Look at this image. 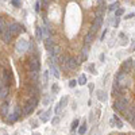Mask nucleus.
Returning <instances> with one entry per match:
<instances>
[{"mask_svg":"<svg viewBox=\"0 0 135 135\" xmlns=\"http://www.w3.org/2000/svg\"><path fill=\"white\" fill-rule=\"evenodd\" d=\"M31 78L33 80H37L38 78V73L37 72H31Z\"/></svg>","mask_w":135,"mask_h":135,"instance_id":"34","label":"nucleus"},{"mask_svg":"<svg viewBox=\"0 0 135 135\" xmlns=\"http://www.w3.org/2000/svg\"><path fill=\"white\" fill-rule=\"evenodd\" d=\"M43 83H45V85L47 84V72L43 73Z\"/></svg>","mask_w":135,"mask_h":135,"instance_id":"35","label":"nucleus"},{"mask_svg":"<svg viewBox=\"0 0 135 135\" xmlns=\"http://www.w3.org/2000/svg\"><path fill=\"white\" fill-rule=\"evenodd\" d=\"M109 135H115V134H109Z\"/></svg>","mask_w":135,"mask_h":135,"instance_id":"49","label":"nucleus"},{"mask_svg":"<svg viewBox=\"0 0 135 135\" xmlns=\"http://www.w3.org/2000/svg\"><path fill=\"white\" fill-rule=\"evenodd\" d=\"M27 49H28V41H26V39H19L18 41V43H16V51L18 53L23 54L25 51H27Z\"/></svg>","mask_w":135,"mask_h":135,"instance_id":"4","label":"nucleus"},{"mask_svg":"<svg viewBox=\"0 0 135 135\" xmlns=\"http://www.w3.org/2000/svg\"><path fill=\"white\" fill-rule=\"evenodd\" d=\"M58 122H60V116H55V118H53V120H51V124H57Z\"/></svg>","mask_w":135,"mask_h":135,"instance_id":"33","label":"nucleus"},{"mask_svg":"<svg viewBox=\"0 0 135 135\" xmlns=\"http://www.w3.org/2000/svg\"><path fill=\"white\" fill-rule=\"evenodd\" d=\"M8 108H10V103H8L7 100H4V101L2 103V105H0V114H2L3 116H7Z\"/></svg>","mask_w":135,"mask_h":135,"instance_id":"11","label":"nucleus"},{"mask_svg":"<svg viewBox=\"0 0 135 135\" xmlns=\"http://www.w3.org/2000/svg\"><path fill=\"white\" fill-rule=\"evenodd\" d=\"M78 65H80V62H77L76 58L69 57L68 58V62H66V70H70V72H72V70H76Z\"/></svg>","mask_w":135,"mask_h":135,"instance_id":"5","label":"nucleus"},{"mask_svg":"<svg viewBox=\"0 0 135 135\" xmlns=\"http://www.w3.org/2000/svg\"><path fill=\"white\" fill-rule=\"evenodd\" d=\"M123 14H124V10H123V8H118V10L115 11V15L116 16H122Z\"/></svg>","mask_w":135,"mask_h":135,"instance_id":"30","label":"nucleus"},{"mask_svg":"<svg viewBox=\"0 0 135 135\" xmlns=\"http://www.w3.org/2000/svg\"><path fill=\"white\" fill-rule=\"evenodd\" d=\"M50 70H51V73L55 78H60V72H58V69L54 66V63H50Z\"/></svg>","mask_w":135,"mask_h":135,"instance_id":"22","label":"nucleus"},{"mask_svg":"<svg viewBox=\"0 0 135 135\" xmlns=\"http://www.w3.org/2000/svg\"><path fill=\"white\" fill-rule=\"evenodd\" d=\"M57 92H58V85L54 84V85H53V93H57Z\"/></svg>","mask_w":135,"mask_h":135,"instance_id":"37","label":"nucleus"},{"mask_svg":"<svg viewBox=\"0 0 135 135\" xmlns=\"http://www.w3.org/2000/svg\"><path fill=\"white\" fill-rule=\"evenodd\" d=\"M135 16V12H132V14H128V15H126V19H130V18H134Z\"/></svg>","mask_w":135,"mask_h":135,"instance_id":"39","label":"nucleus"},{"mask_svg":"<svg viewBox=\"0 0 135 135\" xmlns=\"http://www.w3.org/2000/svg\"><path fill=\"white\" fill-rule=\"evenodd\" d=\"M12 4L15 5V7H20L22 2H20V0H12Z\"/></svg>","mask_w":135,"mask_h":135,"instance_id":"32","label":"nucleus"},{"mask_svg":"<svg viewBox=\"0 0 135 135\" xmlns=\"http://www.w3.org/2000/svg\"><path fill=\"white\" fill-rule=\"evenodd\" d=\"M77 84H78V83H77V81H74V80H70V81H69V86H70V88H74Z\"/></svg>","mask_w":135,"mask_h":135,"instance_id":"31","label":"nucleus"},{"mask_svg":"<svg viewBox=\"0 0 135 135\" xmlns=\"http://www.w3.org/2000/svg\"><path fill=\"white\" fill-rule=\"evenodd\" d=\"M78 123H80V122H78L77 119H76V120H73V123H72V127H70V131L73 132L74 130H77V127H78Z\"/></svg>","mask_w":135,"mask_h":135,"instance_id":"27","label":"nucleus"},{"mask_svg":"<svg viewBox=\"0 0 135 135\" xmlns=\"http://www.w3.org/2000/svg\"><path fill=\"white\" fill-rule=\"evenodd\" d=\"M50 115H51V108L50 109H47L46 112H43V114H41V120H42L43 123H46L49 119H50Z\"/></svg>","mask_w":135,"mask_h":135,"instance_id":"16","label":"nucleus"},{"mask_svg":"<svg viewBox=\"0 0 135 135\" xmlns=\"http://www.w3.org/2000/svg\"><path fill=\"white\" fill-rule=\"evenodd\" d=\"M132 65H134V61L131 60V58H128V60H126L124 62L122 63V72H124V73H128L130 72V69L132 68Z\"/></svg>","mask_w":135,"mask_h":135,"instance_id":"7","label":"nucleus"},{"mask_svg":"<svg viewBox=\"0 0 135 135\" xmlns=\"http://www.w3.org/2000/svg\"><path fill=\"white\" fill-rule=\"evenodd\" d=\"M123 118H124L127 122H131L134 118H135V107L134 105H127L126 109L123 111Z\"/></svg>","mask_w":135,"mask_h":135,"instance_id":"3","label":"nucleus"},{"mask_svg":"<svg viewBox=\"0 0 135 135\" xmlns=\"http://www.w3.org/2000/svg\"><path fill=\"white\" fill-rule=\"evenodd\" d=\"M134 68H135V60H134Z\"/></svg>","mask_w":135,"mask_h":135,"instance_id":"48","label":"nucleus"},{"mask_svg":"<svg viewBox=\"0 0 135 135\" xmlns=\"http://www.w3.org/2000/svg\"><path fill=\"white\" fill-rule=\"evenodd\" d=\"M130 135H135V134H130Z\"/></svg>","mask_w":135,"mask_h":135,"instance_id":"50","label":"nucleus"},{"mask_svg":"<svg viewBox=\"0 0 135 135\" xmlns=\"http://www.w3.org/2000/svg\"><path fill=\"white\" fill-rule=\"evenodd\" d=\"M97 99L100 101H107V93L104 91H97Z\"/></svg>","mask_w":135,"mask_h":135,"instance_id":"20","label":"nucleus"},{"mask_svg":"<svg viewBox=\"0 0 135 135\" xmlns=\"http://www.w3.org/2000/svg\"><path fill=\"white\" fill-rule=\"evenodd\" d=\"M41 68V62L38 61V58H34V60L30 61V70L31 72H38Z\"/></svg>","mask_w":135,"mask_h":135,"instance_id":"10","label":"nucleus"},{"mask_svg":"<svg viewBox=\"0 0 135 135\" xmlns=\"http://www.w3.org/2000/svg\"><path fill=\"white\" fill-rule=\"evenodd\" d=\"M115 81L119 84L120 88H123V89H126L127 86H130L131 83H132V80H131L130 76H128L127 73H124V72H122V70H119V72H118Z\"/></svg>","mask_w":135,"mask_h":135,"instance_id":"1","label":"nucleus"},{"mask_svg":"<svg viewBox=\"0 0 135 135\" xmlns=\"http://www.w3.org/2000/svg\"><path fill=\"white\" fill-rule=\"evenodd\" d=\"M34 105L33 104H30V103H26L25 104V107H23V114H25V115H30V114H33V111H34Z\"/></svg>","mask_w":135,"mask_h":135,"instance_id":"15","label":"nucleus"},{"mask_svg":"<svg viewBox=\"0 0 135 135\" xmlns=\"http://www.w3.org/2000/svg\"><path fill=\"white\" fill-rule=\"evenodd\" d=\"M31 124H33L34 127H37V122H35V120H33V122H31Z\"/></svg>","mask_w":135,"mask_h":135,"instance_id":"43","label":"nucleus"},{"mask_svg":"<svg viewBox=\"0 0 135 135\" xmlns=\"http://www.w3.org/2000/svg\"><path fill=\"white\" fill-rule=\"evenodd\" d=\"M45 47H46V50H47V51H51L55 47V46H54V41H53L50 37L45 39Z\"/></svg>","mask_w":135,"mask_h":135,"instance_id":"14","label":"nucleus"},{"mask_svg":"<svg viewBox=\"0 0 135 135\" xmlns=\"http://www.w3.org/2000/svg\"><path fill=\"white\" fill-rule=\"evenodd\" d=\"M118 8H119V3L116 2V3H112V4H111L108 10H109V11H116V10H118Z\"/></svg>","mask_w":135,"mask_h":135,"instance_id":"29","label":"nucleus"},{"mask_svg":"<svg viewBox=\"0 0 135 135\" xmlns=\"http://www.w3.org/2000/svg\"><path fill=\"white\" fill-rule=\"evenodd\" d=\"M85 132H86V124H85V122H84L83 124L80 126V128H78V135H83Z\"/></svg>","mask_w":135,"mask_h":135,"instance_id":"23","label":"nucleus"},{"mask_svg":"<svg viewBox=\"0 0 135 135\" xmlns=\"http://www.w3.org/2000/svg\"><path fill=\"white\" fill-rule=\"evenodd\" d=\"M123 92H124V89H123V88H120L119 84L115 81L114 85H112V95H114L115 97H119V96L123 95Z\"/></svg>","mask_w":135,"mask_h":135,"instance_id":"8","label":"nucleus"},{"mask_svg":"<svg viewBox=\"0 0 135 135\" xmlns=\"http://www.w3.org/2000/svg\"><path fill=\"white\" fill-rule=\"evenodd\" d=\"M89 70L92 73H96V69H95V66H93V65H89Z\"/></svg>","mask_w":135,"mask_h":135,"instance_id":"38","label":"nucleus"},{"mask_svg":"<svg viewBox=\"0 0 135 135\" xmlns=\"http://www.w3.org/2000/svg\"><path fill=\"white\" fill-rule=\"evenodd\" d=\"M50 31H51V30H49V27H42V33H43V38H45V39L49 38Z\"/></svg>","mask_w":135,"mask_h":135,"instance_id":"24","label":"nucleus"},{"mask_svg":"<svg viewBox=\"0 0 135 135\" xmlns=\"http://www.w3.org/2000/svg\"><path fill=\"white\" fill-rule=\"evenodd\" d=\"M101 25H103V16H96V19H95V22H93V23H92V27H91V31L96 34V31H97V30H99V28H100V27H101Z\"/></svg>","mask_w":135,"mask_h":135,"instance_id":"6","label":"nucleus"},{"mask_svg":"<svg viewBox=\"0 0 135 135\" xmlns=\"http://www.w3.org/2000/svg\"><path fill=\"white\" fill-rule=\"evenodd\" d=\"M8 30L12 33V35H16V34H19L20 31H23L22 27L18 25V23H11V25L8 26Z\"/></svg>","mask_w":135,"mask_h":135,"instance_id":"9","label":"nucleus"},{"mask_svg":"<svg viewBox=\"0 0 135 135\" xmlns=\"http://www.w3.org/2000/svg\"><path fill=\"white\" fill-rule=\"evenodd\" d=\"M35 37H37V39H38V41L43 39V33H42V27L37 26V30H35Z\"/></svg>","mask_w":135,"mask_h":135,"instance_id":"21","label":"nucleus"},{"mask_svg":"<svg viewBox=\"0 0 135 135\" xmlns=\"http://www.w3.org/2000/svg\"><path fill=\"white\" fill-rule=\"evenodd\" d=\"M7 96H8V88L4 86V88H2V89H0V99H2V100H5V99H7Z\"/></svg>","mask_w":135,"mask_h":135,"instance_id":"19","label":"nucleus"},{"mask_svg":"<svg viewBox=\"0 0 135 135\" xmlns=\"http://www.w3.org/2000/svg\"><path fill=\"white\" fill-rule=\"evenodd\" d=\"M119 22H120V19H119V16H116V20L114 22V26H115V27H118V26H119Z\"/></svg>","mask_w":135,"mask_h":135,"instance_id":"36","label":"nucleus"},{"mask_svg":"<svg viewBox=\"0 0 135 135\" xmlns=\"http://www.w3.org/2000/svg\"><path fill=\"white\" fill-rule=\"evenodd\" d=\"M3 31V22H2V19H0V33Z\"/></svg>","mask_w":135,"mask_h":135,"instance_id":"41","label":"nucleus"},{"mask_svg":"<svg viewBox=\"0 0 135 135\" xmlns=\"http://www.w3.org/2000/svg\"><path fill=\"white\" fill-rule=\"evenodd\" d=\"M93 38H95V33L89 31V33L85 35V43H86V45H91V42L93 41Z\"/></svg>","mask_w":135,"mask_h":135,"instance_id":"18","label":"nucleus"},{"mask_svg":"<svg viewBox=\"0 0 135 135\" xmlns=\"http://www.w3.org/2000/svg\"><path fill=\"white\" fill-rule=\"evenodd\" d=\"M33 135H39V134H37V132H34V134H33Z\"/></svg>","mask_w":135,"mask_h":135,"instance_id":"45","label":"nucleus"},{"mask_svg":"<svg viewBox=\"0 0 135 135\" xmlns=\"http://www.w3.org/2000/svg\"><path fill=\"white\" fill-rule=\"evenodd\" d=\"M35 11H37V12L39 11V2H37V4H35Z\"/></svg>","mask_w":135,"mask_h":135,"instance_id":"40","label":"nucleus"},{"mask_svg":"<svg viewBox=\"0 0 135 135\" xmlns=\"http://www.w3.org/2000/svg\"><path fill=\"white\" fill-rule=\"evenodd\" d=\"M128 105V99L126 96H119V97H116V100L114 101V105H112V108L115 112H123V111L126 109V107Z\"/></svg>","mask_w":135,"mask_h":135,"instance_id":"2","label":"nucleus"},{"mask_svg":"<svg viewBox=\"0 0 135 135\" xmlns=\"http://www.w3.org/2000/svg\"><path fill=\"white\" fill-rule=\"evenodd\" d=\"M66 104H68V97L65 96V97H62V99H61V101H60V103H58L57 108H55V114H60V112H61V109H62L63 107H66Z\"/></svg>","mask_w":135,"mask_h":135,"instance_id":"12","label":"nucleus"},{"mask_svg":"<svg viewBox=\"0 0 135 135\" xmlns=\"http://www.w3.org/2000/svg\"><path fill=\"white\" fill-rule=\"evenodd\" d=\"M2 37H3V41H4L5 43H10L14 35H12V33H11L8 28H7V30H4V31H3V35H2Z\"/></svg>","mask_w":135,"mask_h":135,"instance_id":"13","label":"nucleus"},{"mask_svg":"<svg viewBox=\"0 0 135 135\" xmlns=\"http://www.w3.org/2000/svg\"><path fill=\"white\" fill-rule=\"evenodd\" d=\"M134 51H135V43H134Z\"/></svg>","mask_w":135,"mask_h":135,"instance_id":"46","label":"nucleus"},{"mask_svg":"<svg viewBox=\"0 0 135 135\" xmlns=\"http://www.w3.org/2000/svg\"><path fill=\"white\" fill-rule=\"evenodd\" d=\"M118 135H126V134H118Z\"/></svg>","mask_w":135,"mask_h":135,"instance_id":"47","label":"nucleus"},{"mask_svg":"<svg viewBox=\"0 0 135 135\" xmlns=\"http://www.w3.org/2000/svg\"><path fill=\"white\" fill-rule=\"evenodd\" d=\"M114 120H115V124H116V127H118V128H120V127H123V123H122V120L118 118V116H114Z\"/></svg>","mask_w":135,"mask_h":135,"instance_id":"25","label":"nucleus"},{"mask_svg":"<svg viewBox=\"0 0 135 135\" xmlns=\"http://www.w3.org/2000/svg\"><path fill=\"white\" fill-rule=\"evenodd\" d=\"M20 114H22V109H20V107L18 105V107H15V111H14V115L16 116L18 119H19V116H20Z\"/></svg>","mask_w":135,"mask_h":135,"instance_id":"28","label":"nucleus"},{"mask_svg":"<svg viewBox=\"0 0 135 135\" xmlns=\"http://www.w3.org/2000/svg\"><path fill=\"white\" fill-rule=\"evenodd\" d=\"M77 83H78L80 85H84V84L86 83V77H85L84 74H81L80 77H78V80H77Z\"/></svg>","mask_w":135,"mask_h":135,"instance_id":"26","label":"nucleus"},{"mask_svg":"<svg viewBox=\"0 0 135 135\" xmlns=\"http://www.w3.org/2000/svg\"><path fill=\"white\" fill-rule=\"evenodd\" d=\"M47 2H51V0H47Z\"/></svg>","mask_w":135,"mask_h":135,"instance_id":"51","label":"nucleus"},{"mask_svg":"<svg viewBox=\"0 0 135 135\" xmlns=\"http://www.w3.org/2000/svg\"><path fill=\"white\" fill-rule=\"evenodd\" d=\"M130 123H131V124H132V127H135V118H134V119H132V120H131Z\"/></svg>","mask_w":135,"mask_h":135,"instance_id":"42","label":"nucleus"},{"mask_svg":"<svg viewBox=\"0 0 135 135\" xmlns=\"http://www.w3.org/2000/svg\"><path fill=\"white\" fill-rule=\"evenodd\" d=\"M99 3H100V4H103V3H104V0H99Z\"/></svg>","mask_w":135,"mask_h":135,"instance_id":"44","label":"nucleus"},{"mask_svg":"<svg viewBox=\"0 0 135 135\" xmlns=\"http://www.w3.org/2000/svg\"><path fill=\"white\" fill-rule=\"evenodd\" d=\"M88 50H89V45L85 43L84 49H83V54H81V60H80V61H85L86 58H88Z\"/></svg>","mask_w":135,"mask_h":135,"instance_id":"17","label":"nucleus"}]
</instances>
